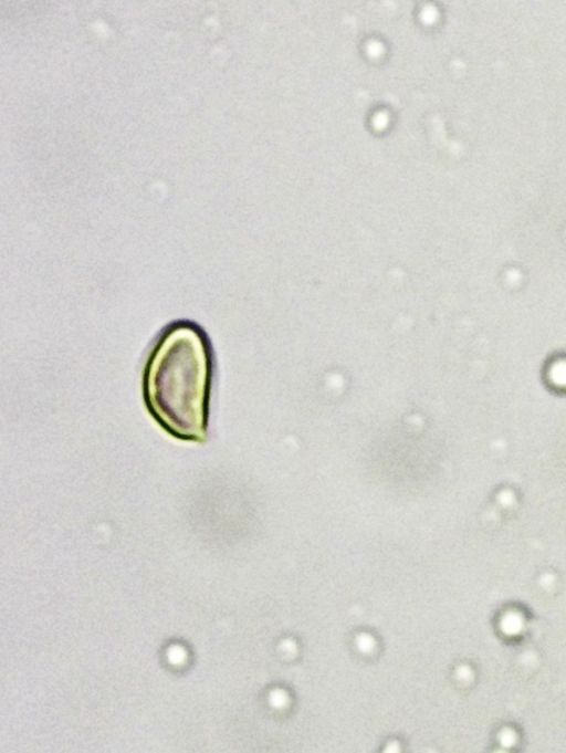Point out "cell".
Instances as JSON below:
<instances>
[{"label":"cell","mask_w":566,"mask_h":753,"mask_svg":"<svg viewBox=\"0 0 566 753\" xmlns=\"http://www.w3.org/2000/svg\"><path fill=\"white\" fill-rule=\"evenodd\" d=\"M210 377V353L201 332L186 324L166 332L146 367L145 397L169 433L187 441L206 440Z\"/></svg>","instance_id":"cell-1"}]
</instances>
